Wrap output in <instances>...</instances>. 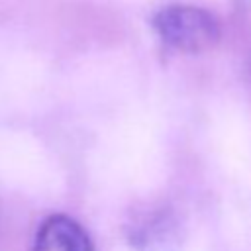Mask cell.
Returning a JSON list of instances; mask_svg holds the SVG:
<instances>
[{
	"label": "cell",
	"instance_id": "1",
	"mask_svg": "<svg viewBox=\"0 0 251 251\" xmlns=\"http://www.w3.org/2000/svg\"><path fill=\"white\" fill-rule=\"evenodd\" d=\"M159 39L180 53H204L222 37L220 20L206 8L171 4L161 8L151 22Z\"/></svg>",
	"mask_w": 251,
	"mask_h": 251
},
{
	"label": "cell",
	"instance_id": "2",
	"mask_svg": "<svg viewBox=\"0 0 251 251\" xmlns=\"http://www.w3.org/2000/svg\"><path fill=\"white\" fill-rule=\"evenodd\" d=\"M31 251H96L86 229L65 214H53L39 226Z\"/></svg>",
	"mask_w": 251,
	"mask_h": 251
},
{
	"label": "cell",
	"instance_id": "3",
	"mask_svg": "<svg viewBox=\"0 0 251 251\" xmlns=\"http://www.w3.org/2000/svg\"><path fill=\"white\" fill-rule=\"evenodd\" d=\"M239 2H251V0H239Z\"/></svg>",
	"mask_w": 251,
	"mask_h": 251
}]
</instances>
